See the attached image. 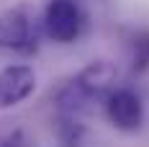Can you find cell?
<instances>
[{
  "instance_id": "obj_1",
  "label": "cell",
  "mask_w": 149,
  "mask_h": 147,
  "mask_svg": "<svg viewBox=\"0 0 149 147\" xmlns=\"http://www.w3.org/2000/svg\"><path fill=\"white\" fill-rule=\"evenodd\" d=\"M116 77H118V70H116L113 62L93 59L88 67H82L74 77H70L54 93L57 114L59 116L82 119V114L93 108V103L105 101L116 90Z\"/></svg>"
},
{
  "instance_id": "obj_4",
  "label": "cell",
  "mask_w": 149,
  "mask_h": 147,
  "mask_svg": "<svg viewBox=\"0 0 149 147\" xmlns=\"http://www.w3.org/2000/svg\"><path fill=\"white\" fill-rule=\"evenodd\" d=\"M105 116L121 132H136L144 121V103L131 88H116L105 98Z\"/></svg>"
},
{
  "instance_id": "obj_2",
  "label": "cell",
  "mask_w": 149,
  "mask_h": 147,
  "mask_svg": "<svg viewBox=\"0 0 149 147\" xmlns=\"http://www.w3.org/2000/svg\"><path fill=\"white\" fill-rule=\"evenodd\" d=\"M39 46V29L29 5H13L0 13V49L33 54Z\"/></svg>"
},
{
  "instance_id": "obj_6",
  "label": "cell",
  "mask_w": 149,
  "mask_h": 147,
  "mask_svg": "<svg viewBox=\"0 0 149 147\" xmlns=\"http://www.w3.org/2000/svg\"><path fill=\"white\" fill-rule=\"evenodd\" d=\"M131 70L134 72L149 70V29H139L131 36Z\"/></svg>"
},
{
  "instance_id": "obj_5",
  "label": "cell",
  "mask_w": 149,
  "mask_h": 147,
  "mask_svg": "<svg viewBox=\"0 0 149 147\" xmlns=\"http://www.w3.org/2000/svg\"><path fill=\"white\" fill-rule=\"evenodd\" d=\"M36 90V72L29 65H8L0 70V111L23 103Z\"/></svg>"
},
{
  "instance_id": "obj_7",
  "label": "cell",
  "mask_w": 149,
  "mask_h": 147,
  "mask_svg": "<svg viewBox=\"0 0 149 147\" xmlns=\"http://www.w3.org/2000/svg\"><path fill=\"white\" fill-rule=\"evenodd\" d=\"M0 147H39V145H36V139L29 137L26 129H15L0 139Z\"/></svg>"
},
{
  "instance_id": "obj_3",
  "label": "cell",
  "mask_w": 149,
  "mask_h": 147,
  "mask_svg": "<svg viewBox=\"0 0 149 147\" xmlns=\"http://www.w3.org/2000/svg\"><path fill=\"white\" fill-rule=\"evenodd\" d=\"M85 15L74 0H49L44 11V29L57 44H72L80 36Z\"/></svg>"
}]
</instances>
